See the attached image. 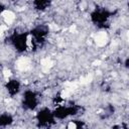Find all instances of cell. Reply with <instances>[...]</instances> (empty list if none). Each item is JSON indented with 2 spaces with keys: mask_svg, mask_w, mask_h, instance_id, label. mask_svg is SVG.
<instances>
[{
  "mask_svg": "<svg viewBox=\"0 0 129 129\" xmlns=\"http://www.w3.org/2000/svg\"><path fill=\"white\" fill-rule=\"evenodd\" d=\"M2 88L6 94V96L9 99H15L20 96L24 89V85L22 83V80L17 78L16 76L11 77L7 80H5L2 84Z\"/></svg>",
  "mask_w": 129,
  "mask_h": 129,
  "instance_id": "6da1fadb",
  "label": "cell"
},
{
  "mask_svg": "<svg viewBox=\"0 0 129 129\" xmlns=\"http://www.w3.org/2000/svg\"><path fill=\"white\" fill-rule=\"evenodd\" d=\"M16 122V117L9 111L0 112V129H8Z\"/></svg>",
  "mask_w": 129,
  "mask_h": 129,
  "instance_id": "7a4b0ae2",
  "label": "cell"
},
{
  "mask_svg": "<svg viewBox=\"0 0 129 129\" xmlns=\"http://www.w3.org/2000/svg\"><path fill=\"white\" fill-rule=\"evenodd\" d=\"M9 8H8V4L7 3H4V2H0V15H2L5 11H7Z\"/></svg>",
  "mask_w": 129,
  "mask_h": 129,
  "instance_id": "3957f363",
  "label": "cell"
}]
</instances>
